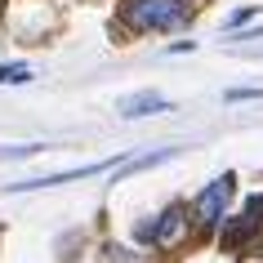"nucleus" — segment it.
<instances>
[{"label": "nucleus", "instance_id": "obj_1", "mask_svg": "<svg viewBox=\"0 0 263 263\" xmlns=\"http://www.w3.org/2000/svg\"><path fill=\"white\" fill-rule=\"evenodd\" d=\"M192 18L187 0H125L121 23L129 31H179Z\"/></svg>", "mask_w": 263, "mask_h": 263}, {"label": "nucleus", "instance_id": "obj_4", "mask_svg": "<svg viewBox=\"0 0 263 263\" xmlns=\"http://www.w3.org/2000/svg\"><path fill=\"white\" fill-rule=\"evenodd\" d=\"M156 111H170V103L161 94H134V98H125L121 103V116H156Z\"/></svg>", "mask_w": 263, "mask_h": 263}, {"label": "nucleus", "instance_id": "obj_2", "mask_svg": "<svg viewBox=\"0 0 263 263\" xmlns=\"http://www.w3.org/2000/svg\"><path fill=\"white\" fill-rule=\"evenodd\" d=\"M232 192H236L232 174H219V179L210 183L205 192L196 196V219H201V223H219V219H223V210H228V201H232Z\"/></svg>", "mask_w": 263, "mask_h": 263}, {"label": "nucleus", "instance_id": "obj_7", "mask_svg": "<svg viewBox=\"0 0 263 263\" xmlns=\"http://www.w3.org/2000/svg\"><path fill=\"white\" fill-rule=\"evenodd\" d=\"M263 89H228V103H241V98H259Z\"/></svg>", "mask_w": 263, "mask_h": 263}, {"label": "nucleus", "instance_id": "obj_3", "mask_svg": "<svg viewBox=\"0 0 263 263\" xmlns=\"http://www.w3.org/2000/svg\"><path fill=\"white\" fill-rule=\"evenodd\" d=\"M183 228H187V214H183L179 205H170L165 214L152 223V236H147V241H156V246H174V241L183 236Z\"/></svg>", "mask_w": 263, "mask_h": 263}, {"label": "nucleus", "instance_id": "obj_5", "mask_svg": "<svg viewBox=\"0 0 263 263\" xmlns=\"http://www.w3.org/2000/svg\"><path fill=\"white\" fill-rule=\"evenodd\" d=\"M23 85V81H31V67H23V63H0V85Z\"/></svg>", "mask_w": 263, "mask_h": 263}, {"label": "nucleus", "instance_id": "obj_6", "mask_svg": "<svg viewBox=\"0 0 263 263\" xmlns=\"http://www.w3.org/2000/svg\"><path fill=\"white\" fill-rule=\"evenodd\" d=\"M174 156V147H161V152H147V156H139L134 165L125 170V174H134V170H152V165H161V161H170Z\"/></svg>", "mask_w": 263, "mask_h": 263}, {"label": "nucleus", "instance_id": "obj_8", "mask_svg": "<svg viewBox=\"0 0 263 263\" xmlns=\"http://www.w3.org/2000/svg\"><path fill=\"white\" fill-rule=\"evenodd\" d=\"M246 18H254V9H236V14L228 18V23H232V27H241V23H246Z\"/></svg>", "mask_w": 263, "mask_h": 263}]
</instances>
